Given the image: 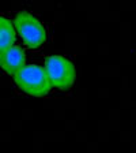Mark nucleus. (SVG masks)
<instances>
[{
    "label": "nucleus",
    "instance_id": "nucleus-1",
    "mask_svg": "<svg viewBox=\"0 0 136 153\" xmlns=\"http://www.w3.org/2000/svg\"><path fill=\"white\" fill-rule=\"evenodd\" d=\"M14 81L23 92L37 97L45 96L52 88L46 71L40 64H25L14 74Z\"/></svg>",
    "mask_w": 136,
    "mask_h": 153
},
{
    "label": "nucleus",
    "instance_id": "nucleus-2",
    "mask_svg": "<svg viewBox=\"0 0 136 153\" xmlns=\"http://www.w3.org/2000/svg\"><path fill=\"white\" fill-rule=\"evenodd\" d=\"M51 83L59 89L68 90L75 82V66L67 56L51 55L46 57L44 66Z\"/></svg>",
    "mask_w": 136,
    "mask_h": 153
},
{
    "label": "nucleus",
    "instance_id": "nucleus-3",
    "mask_svg": "<svg viewBox=\"0 0 136 153\" xmlns=\"http://www.w3.org/2000/svg\"><path fill=\"white\" fill-rule=\"evenodd\" d=\"M12 23L22 41L27 47L37 48L46 41V30L41 21H38L33 14L27 11H21L16 14Z\"/></svg>",
    "mask_w": 136,
    "mask_h": 153
},
{
    "label": "nucleus",
    "instance_id": "nucleus-4",
    "mask_svg": "<svg viewBox=\"0 0 136 153\" xmlns=\"http://www.w3.org/2000/svg\"><path fill=\"white\" fill-rule=\"evenodd\" d=\"M25 51L18 45H11L3 51H0V67L11 75L18 73L25 66Z\"/></svg>",
    "mask_w": 136,
    "mask_h": 153
},
{
    "label": "nucleus",
    "instance_id": "nucleus-5",
    "mask_svg": "<svg viewBox=\"0 0 136 153\" xmlns=\"http://www.w3.org/2000/svg\"><path fill=\"white\" fill-rule=\"evenodd\" d=\"M15 27L8 18L0 15V51L11 47L15 42Z\"/></svg>",
    "mask_w": 136,
    "mask_h": 153
}]
</instances>
